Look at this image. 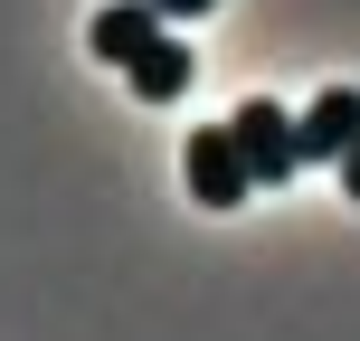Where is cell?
I'll return each mask as SVG.
<instances>
[{"mask_svg":"<svg viewBox=\"0 0 360 341\" xmlns=\"http://www.w3.org/2000/svg\"><path fill=\"white\" fill-rule=\"evenodd\" d=\"M228 124H237V152H247L256 190H275V180H294V171H304V133H294V114H285V105L247 95V105H237Z\"/></svg>","mask_w":360,"mask_h":341,"instance_id":"cell-1","label":"cell"},{"mask_svg":"<svg viewBox=\"0 0 360 341\" xmlns=\"http://www.w3.org/2000/svg\"><path fill=\"white\" fill-rule=\"evenodd\" d=\"M180 171H190V199H199V209H237V199L256 190L247 152H237V124H199L190 152H180Z\"/></svg>","mask_w":360,"mask_h":341,"instance_id":"cell-2","label":"cell"},{"mask_svg":"<svg viewBox=\"0 0 360 341\" xmlns=\"http://www.w3.org/2000/svg\"><path fill=\"white\" fill-rule=\"evenodd\" d=\"M294 133H304V171H342V152L360 143V86H323L304 114H294Z\"/></svg>","mask_w":360,"mask_h":341,"instance_id":"cell-3","label":"cell"},{"mask_svg":"<svg viewBox=\"0 0 360 341\" xmlns=\"http://www.w3.org/2000/svg\"><path fill=\"white\" fill-rule=\"evenodd\" d=\"M162 29H171V19L152 10V0H105V10H95V29H86V48L105 57V67H133Z\"/></svg>","mask_w":360,"mask_h":341,"instance_id":"cell-4","label":"cell"},{"mask_svg":"<svg viewBox=\"0 0 360 341\" xmlns=\"http://www.w3.org/2000/svg\"><path fill=\"white\" fill-rule=\"evenodd\" d=\"M124 76H133V95H143V105H180V95H190V48L162 29V38H152V48L133 57Z\"/></svg>","mask_w":360,"mask_h":341,"instance_id":"cell-5","label":"cell"},{"mask_svg":"<svg viewBox=\"0 0 360 341\" xmlns=\"http://www.w3.org/2000/svg\"><path fill=\"white\" fill-rule=\"evenodd\" d=\"M152 10H162V19H209L218 0H152Z\"/></svg>","mask_w":360,"mask_h":341,"instance_id":"cell-6","label":"cell"},{"mask_svg":"<svg viewBox=\"0 0 360 341\" xmlns=\"http://www.w3.org/2000/svg\"><path fill=\"white\" fill-rule=\"evenodd\" d=\"M342 190H351V199H360V143H351V152H342Z\"/></svg>","mask_w":360,"mask_h":341,"instance_id":"cell-7","label":"cell"}]
</instances>
